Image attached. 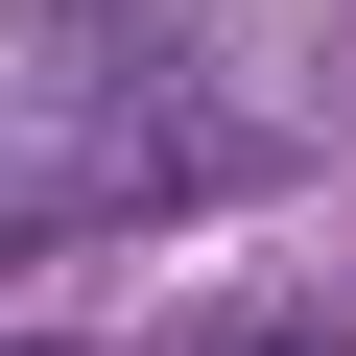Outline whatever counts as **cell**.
I'll return each mask as SVG.
<instances>
[{"label": "cell", "mask_w": 356, "mask_h": 356, "mask_svg": "<svg viewBox=\"0 0 356 356\" xmlns=\"http://www.w3.org/2000/svg\"><path fill=\"white\" fill-rule=\"evenodd\" d=\"M72 24H143V0H72Z\"/></svg>", "instance_id": "1"}, {"label": "cell", "mask_w": 356, "mask_h": 356, "mask_svg": "<svg viewBox=\"0 0 356 356\" xmlns=\"http://www.w3.org/2000/svg\"><path fill=\"white\" fill-rule=\"evenodd\" d=\"M238 356H285V332H238Z\"/></svg>", "instance_id": "2"}]
</instances>
